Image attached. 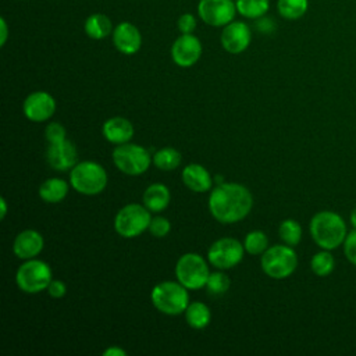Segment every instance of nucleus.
Segmentation results:
<instances>
[{
  "label": "nucleus",
  "instance_id": "nucleus-1",
  "mask_svg": "<svg viewBox=\"0 0 356 356\" xmlns=\"http://www.w3.org/2000/svg\"><path fill=\"white\" fill-rule=\"evenodd\" d=\"M207 206L210 214L218 222L234 224L250 213L253 196L242 184L221 182L211 189Z\"/></svg>",
  "mask_w": 356,
  "mask_h": 356
},
{
  "label": "nucleus",
  "instance_id": "nucleus-2",
  "mask_svg": "<svg viewBox=\"0 0 356 356\" xmlns=\"http://www.w3.org/2000/svg\"><path fill=\"white\" fill-rule=\"evenodd\" d=\"M309 231L314 243L325 250H334L343 245L348 235L345 220L332 210L317 211L310 220Z\"/></svg>",
  "mask_w": 356,
  "mask_h": 356
},
{
  "label": "nucleus",
  "instance_id": "nucleus-3",
  "mask_svg": "<svg viewBox=\"0 0 356 356\" xmlns=\"http://www.w3.org/2000/svg\"><path fill=\"white\" fill-rule=\"evenodd\" d=\"M70 185L81 195H99L107 186V172L96 161H79L70 170Z\"/></svg>",
  "mask_w": 356,
  "mask_h": 356
},
{
  "label": "nucleus",
  "instance_id": "nucleus-4",
  "mask_svg": "<svg viewBox=\"0 0 356 356\" xmlns=\"http://www.w3.org/2000/svg\"><path fill=\"white\" fill-rule=\"evenodd\" d=\"M150 300L160 313L178 316L184 313L189 305L188 288L178 281H163L153 286Z\"/></svg>",
  "mask_w": 356,
  "mask_h": 356
},
{
  "label": "nucleus",
  "instance_id": "nucleus-5",
  "mask_svg": "<svg viewBox=\"0 0 356 356\" xmlns=\"http://www.w3.org/2000/svg\"><path fill=\"white\" fill-rule=\"evenodd\" d=\"M263 273L273 280H284L292 275L298 267V254L289 245L268 246L260 259Z\"/></svg>",
  "mask_w": 356,
  "mask_h": 356
},
{
  "label": "nucleus",
  "instance_id": "nucleus-6",
  "mask_svg": "<svg viewBox=\"0 0 356 356\" xmlns=\"http://www.w3.org/2000/svg\"><path fill=\"white\" fill-rule=\"evenodd\" d=\"M150 220V210L145 204L129 203L117 211L114 229L122 238H136L149 228Z\"/></svg>",
  "mask_w": 356,
  "mask_h": 356
},
{
  "label": "nucleus",
  "instance_id": "nucleus-7",
  "mask_svg": "<svg viewBox=\"0 0 356 356\" xmlns=\"http://www.w3.org/2000/svg\"><path fill=\"white\" fill-rule=\"evenodd\" d=\"M51 280L50 266L36 257L25 260L15 273L17 286L25 293H39L47 289Z\"/></svg>",
  "mask_w": 356,
  "mask_h": 356
},
{
  "label": "nucleus",
  "instance_id": "nucleus-8",
  "mask_svg": "<svg viewBox=\"0 0 356 356\" xmlns=\"http://www.w3.org/2000/svg\"><path fill=\"white\" fill-rule=\"evenodd\" d=\"M210 275L207 261L195 252L184 253L175 264V277L189 291H196L206 286Z\"/></svg>",
  "mask_w": 356,
  "mask_h": 356
},
{
  "label": "nucleus",
  "instance_id": "nucleus-9",
  "mask_svg": "<svg viewBox=\"0 0 356 356\" xmlns=\"http://www.w3.org/2000/svg\"><path fill=\"white\" fill-rule=\"evenodd\" d=\"M114 165L127 175H140L150 167L152 156L147 149L136 143H121L113 150Z\"/></svg>",
  "mask_w": 356,
  "mask_h": 356
},
{
  "label": "nucleus",
  "instance_id": "nucleus-10",
  "mask_svg": "<svg viewBox=\"0 0 356 356\" xmlns=\"http://www.w3.org/2000/svg\"><path fill=\"white\" fill-rule=\"evenodd\" d=\"M245 248L235 238H220L207 249V260L217 270H229L238 266L243 259Z\"/></svg>",
  "mask_w": 356,
  "mask_h": 356
},
{
  "label": "nucleus",
  "instance_id": "nucleus-11",
  "mask_svg": "<svg viewBox=\"0 0 356 356\" xmlns=\"http://www.w3.org/2000/svg\"><path fill=\"white\" fill-rule=\"evenodd\" d=\"M236 13L234 0H199L197 3V15L210 26H225L234 21Z\"/></svg>",
  "mask_w": 356,
  "mask_h": 356
},
{
  "label": "nucleus",
  "instance_id": "nucleus-12",
  "mask_svg": "<svg viewBox=\"0 0 356 356\" xmlns=\"http://www.w3.org/2000/svg\"><path fill=\"white\" fill-rule=\"evenodd\" d=\"M202 43L193 33H181L171 44V58L182 68H189L195 65L202 57Z\"/></svg>",
  "mask_w": 356,
  "mask_h": 356
},
{
  "label": "nucleus",
  "instance_id": "nucleus-13",
  "mask_svg": "<svg viewBox=\"0 0 356 356\" xmlns=\"http://www.w3.org/2000/svg\"><path fill=\"white\" fill-rule=\"evenodd\" d=\"M57 103L56 99L44 90L29 93L22 103L24 115L33 122H43L53 117Z\"/></svg>",
  "mask_w": 356,
  "mask_h": 356
},
{
  "label": "nucleus",
  "instance_id": "nucleus-14",
  "mask_svg": "<svg viewBox=\"0 0 356 356\" xmlns=\"http://www.w3.org/2000/svg\"><path fill=\"white\" fill-rule=\"evenodd\" d=\"M220 42L227 53H243L252 42V31L246 22L234 19L225 26H222Z\"/></svg>",
  "mask_w": 356,
  "mask_h": 356
},
{
  "label": "nucleus",
  "instance_id": "nucleus-15",
  "mask_svg": "<svg viewBox=\"0 0 356 356\" xmlns=\"http://www.w3.org/2000/svg\"><path fill=\"white\" fill-rule=\"evenodd\" d=\"M46 160L53 170L68 171L78 163V150L74 142L70 139L49 143L46 150Z\"/></svg>",
  "mask_w": 356,
  "mask_h": 356
},
{
  "label": "nucleus",
  "instance_id": "nucleus-16",
  "mask_svg": "<svg viewBox=\"0 0 356 356\" xmlns=\"http://www.w3.org/2000/svg\"><path fill=\"white\" fill-rule=\"evenodd\" d=\"M113 43L115 49L127 56L135 54L139 51L142 46V33L138 29L136 25L132 22L124 21L120 22L117 26H114V31L111 33Z\"/></svg>",
  "mask_w": 356,
  "mask_h": 356
},
{
  "label": "nucleus",
  "instance_id": "nucleus-17",
  "mask_svg": "<svg viewBox=\"0 0 356 356\" xmlns=\"http://www.w3.org/2000/svg\"><path fill=\"white\" fill-rule=\"evenodd\" d=\"M44 248V239L36 229L21 231L13 243L14 254L21 260H29L36 257Z\"/></svg>",
  "mask_w": 356,
  "mask_h": 356
},
{
  "label": "nucleus",
  "instance_id": "nucleus-18",
  "mask_svg": "<svg viewBox=\"0 0 356 356\" xmlns=\"http://www.w3.org/2000/svg\"><path fill=\"white\" fill-rule=\"evenodd\" d=\"M181 178L184 185L196 193L209 192L213 186L211 174L206 167L197 163H191L185 165L181 172Z\"/></svg>",
  "mask_w": 356,
  "mask_h": 356
},
{
  "label": "nucleus",
  "instance_id": "nucleus-19",
  "mask_svg": "<svg viewBox=\"0 0 356 356\" xmlns=\"http://www.w3.org/2000/svg\"><path fill=\"white\" fill-rule=\"evenodd\" d=\"M134 125L124 117H111L102 125V134L107 142L114 145L127 143L134 136Z\"/></svg>",
  "mask_w": 356,
  "mask_h": 356
},
{
  "label": "nucleus",
  "instance_id": "nucleus-20",
  "mask_svg": "<svg viewBox=\"0 0 356 356\" xmlns=\"http://www.w3.org/2000/svg\"><path fill=\"white\" fill-rule=\"evenodd\" d=\"M142 200L152 213H160L170 204L171 193L164 184L154 182L145 189Z\"/></svg>",
  "mask_w": 356,
  "mask_h": 356
},
{
  "label": "nucleus",
  "instance_id": "nucleus-21",
  "mask_svg": "<svg viewBox=\"0 0 356 356\" xmlns=\"http://www.w3.org/2000/svg\"><path fill=\"white\" fill-rule=\"evenodd\" d=\"M83 31L86 36H89L90 39L102 40L113 33L114 26L110 17H107L103 13H93L89 17H86L83 22Z\"/></svg>",
  "mask_w": 356,
  "mask_h": 356
},
{
  "label": "nucleus",
  "instance_id": "nucleus-22",
  "mask_svg": "<svg viewBox=\"0 0 356 356\" xmlns=\"http://www.w3.org/2000/svg\"><path fill=\"white\" fill-rule=\"evenodd\" d=\"M70 186L63 178H49L40 184L39 197L46 203H60L67 197Z\"/></svg>",
  "mask_w": 356,
  "mask_h": 356
},
{
  "label": "nucleus",
  "instance_id": "nucleus-23",
  "mask_svg": "<svg viewBox=\"0 0 356 356\" xmlns=\"http://www.w3.org/2000/svg\"><path fill=\"white\" fill-rule=\"evenodd\" d=\"M184 314H185V320H186L188 325L195 330H203L211 321V312H210L209 306L199 300L189 302Z\"/></svg>",
  "mask_w": 356,
  "mask_h": 356
},
{
  "label": "nucleus",
  "instance_id": "nucleus-24",
  "mask_svg": "<svg viewBox=\"0 0 356 356\" xmlns=\"http://www.w3.org/2000/svg\"><path fill=\"white\" fill-rule=\"evenodd\" d=\"M309 10V0H277L278 14L288 21L300 19Z\"/></svg>",
  "mask_w": 356,
  "mask_h": 356
},
{
  "label": "nucleus",
  "instance_id": "nucleus-25",
  "mask_svg": "<svg viewBox=\"0 0 356 356\" xmlns=\"http://www.w3.org/2000/svg\"><path fill=\"white\" fill-rule=\"evenodd\" d=\"M236 11L248 19L264 17L270 10V0H235Z\"/></svg>",
  "mask_w": 356,
  "mask_h": 356
},
{
  "label": "nucleus",
  "instance_id": "nucleus-26",
  "mask_svg": "<svg viewBox=\"0 0 356 356\" xmlns=\"http://www.w3.org/2000/svg\"><path fill=\"white\" fill-rule=\"evenodd\" d=\"M152 160H153V164L159 170H161V171H172V170H175L181 164L182 156H181V153L177 149L168 146V147L159 149L152 156Z\"/></svg>",
  "mask_w": 356,
  "mask_h": 356
},
{
  "label": "nucleus",
  "instance_id": "nucleus-27",
  "mask_svg": "<svg viewBox=\"0 0 356 356\" xmlns=\"http://www.w3.org/2000/svg\"><path fill=\"white\" fill-rule=\"evenodd\" d=\"M310 268L317 277H327L335 268V259L331 254V250L321 249L320 252L314 253L310 260Z\"/></svg>",
  "mask_w": 356,
  "mask_h": 356
},
{
  "label": "nucleus",
  "instance_id": "nucleus-28",
  "mask_svg": "<svg viewBox=\"0 0 356 356\" xmlns=\"http://www.w3.org/2000/svg\"><path fill=\"white\" fill-rule=\"evenodd\" d=\"M302 227L300 224L293 220V218H286L284 221H281L280 227H278V235L281 238V241L285 245H289L292 248L298 246L299 242L302 241Z\"/></svg>",
  "mask_w": 356,
  "mask_h": 356
},
{
  "label": "nucleus",
  "instance_id": "nucleus-29",
  "mask_svg": "<svg viewBox=\"0 0 356 356\" xmlns=\"http://www.w3.org/2000/svg\"><path fill=\"white\" fill-rule=\"evenodd\" d=\"M243 248L245 252L252 256L263 254V252L268 248V238L266 232L261 229H253L248 232L243 239Z\"/></svg>",
  "mask_w": 356,
  "mask_h": 356
},
{
  "label": "nucleus",
  "instance_id": "nucleus-30",
  "mask_svg": "<svg viewBox=\"0 0 356 356\" xmlns=\"http://www.w3.org/2000/svg\"><path fill=\"white\" fill-rule=\"evenodd\" d=\"M229 277L224 273V270H218L210 273L206 282V289L210 295H222L229 289Z\"/></svg>",
  "mask_w": 356,
  "mask_h": 356
},
{
  "label": "nucleus",
  "instance_id": "nucleus-31",
  "mask_svg": "<svg viewBox=\"0 0 356 356\" xmlns=\"http://www.w3.org/2000/svg\"><path fill=\"white\" fill-rule=\"evenodd\" d=\"M149 232L156 236V238H164L170 234L171 231V222L167 217H163V216H156V217H152L150 220V224H149Z\"/></svg>",
  "mask_w": 356,
  "mask_h": 356
},
{
  "label": "nucleus",
  "instance_id": "nucleus-32",
  "mask_svg": "<svg viewBox=\"0 0 356 356\" xmlns=\"http://www.w3.org/2000/svg\"><path fill=\"white\" fill-rule=\"evenodd\" d=\"M67 131L60 122H50L44 129V136L49 143H56L67 139Z\"/></svg>",
  "mask_w": 356,
  "mask_h": 356
},
{
  "label": "nucleus",
  "instance_id": "nucleus-33",
  "mask_svg": "<svg viewBox=\"0 0 356 356\" xmlns=\"http://www.w3.org/2000/svg\"><path fill=\"white\" fill-rule=\"evenodd\" d=\"M197 26L196 17L191 13H184L177 21V28L181 33H193Z\"/></svg>",
  "mask_w": 356,
  "mask_h": 356
},
{
  "label": "nucleus",
  "instance_id": "nucleus-34",
  "mask_svg": "<svg viewBox=\"0 0 356 356\" xmlns=\"http://www.w3.org/2000/svg\"><path fill=\"white\" fill-rule=\"evenodd\" d=\"M342 246H343V253H345L346 259L353 266H356V229L355 228L350 232H348Z\"/></svg>",
  "mask_w": 356,
  "mask_h": 356
},
{
  "label": "nucleus",
  "instance_id": "nucleus-35",
  "mask_svg": "<svg viewBox=\"0 0 356 356\" xmlns=\"http://www.w3.org/2000/svg\"><path fill=\"white\" fill-rule=\"evenodd\" d=\"M47 293L51 296V298H54V299H60V298H63L65 293H67V285H65V282L64 281H61V280H51L50 281V284H49V286H47Z\"/></svg>",
  "mask_w": 356,
  "mask_h": 356
},
{
  "label": "nucleus",
  "instance_id": "nucleus-36",
  "mask_svg": "<svg viewBox=\"0 0 356 356\" xmlns=\"http://www.w3.org/2000/svg\"><path fill=\"white\" fill-rule=\"evenodd\" d=\"M256 25H257V29L261 32V33H270L275 29V25H274V21L271 18H267L266 15L264 17H260L256 19Z\"/></svg>",
  "mask_w": 356,
  "mask_h": 356
},
{
  "label": "nucleus",
  "instance_id": "nucleus-37",
  "mask_svg": "<svg viewBox=\"0 0 356 356\" xmlns=\"http://www.w3.org/2000/svg\"><path fill=\"white\" fill-rule=\"evenodd\" d=\"M103 356H127V350L118 345H113L103 352Z\"/></svg>",
  "mask_w": 356,
  "mask_h": 356
},
{
  "label": "nucleus",
  "instance_id": "nucleus-38",
  "mask_svg": "<svg viewBox=\"0 0 356 356\" xmlns=\"http://www.w3.org/2000/svg\"><path fill=\"white\" fill-rule=\"evenodd\" d=\"M0 29H1V38H0V46H4L8 38V25L4 17L0 18Z\"/></svg>",
  "mask_w": 356,
  "mask_h": 356
},
{
  "label": "nucleus",
  "instance_id": "nucleus-39",
  "mask_svg": "<svg viewBox=\"0 0 356 356\" xmlns=\"http://www.w3.org/2000/svg\"><path fill=\"white\" fill-rule=\"evenodd\" d=\"M0 204H1V211H0V218H4L7 214V202L4 197L0 199Z\"/></svg>",
  "mask_w": 356,
  "mask_h": 356
},
{
  "label": "nucleus",
  "instance_id": "nucleus-40",
  "mask_svg": "<svg viewBox=\"0 0 356 356\" xmlns=\"http://www.w3.org/2000/svg\"><path fill=\"white\" fill-rule=\"evenodd\" d=\"M349 221H350V225L356 229V207L350 211V216H349Z\"/></svg>",
  "mask_w": 356,
  "mask_h": 356
}]
</instances>
